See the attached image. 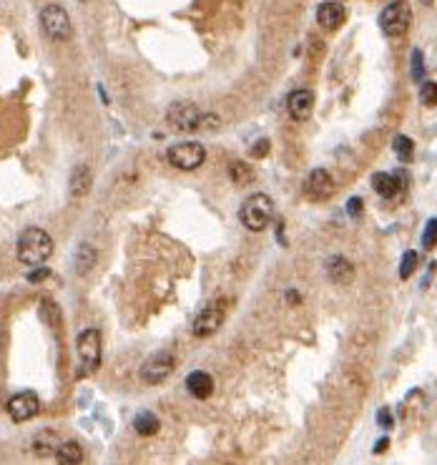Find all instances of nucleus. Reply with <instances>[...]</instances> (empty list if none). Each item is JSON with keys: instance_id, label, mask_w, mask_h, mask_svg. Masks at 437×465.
<instances>
[{"instance_id": "f257e3e1", "label": "nucleus", "mask_w": 437, "mask_h": 465, "mask_svg": "<svg viewBox=\"0 0 437 465\" xmlns=\"http://www.w3.org/2000/svg\"><path fill=\"white\" fill-rule=\"evenodd\" d=\"M166 121L174 131H201V129L212 131V126L218 124L216 116L204 113L197 103H191V101L171 103V106H168V113H166Z\"/></svg>"}, {"instance_id": "f03ea898", "label": "nucleus", "mask_w": 437, "mask_h": 465, "mask_svg": "<svg viewBox=\"0 0 437 465\" xmlns=\"http://www.w3.org/2000/svg\"><path fill=\"white\" fill-rule=\"evenodd\" d=\"M53 255V239L45 229L28 226L18 239V259L25 267H41Z\"/></svg>"}, {"instance_id": "7ed1b4c3", "label": "nucleus", "mask_w": 437, "mask_h": 465, "mask_svg": "<svg viewBox=\"0 0 437 465\" xmlns=\"http://www.w3.org/2000/svg\"><path fill=\"white\" fill-rule=\"evenodd\" d=\"M241 224L247 226L249 232H264L274 219V202L267 194H251L247 202L241 204Z\"/></svg>"}, {"instance_id": "20e7f679", "label": "nucleus", "mask_w": 437, "mask_h": 465, "mask_svg": "<svg viewBox=\"0 0 437 465\" xmlns=\"http://www.w3.org/2000/svg\"><path fill=\"white\" fill-rule=\"evenodd\" d=\"M410 23H412V13H410V6L405 0H392V3L382 10V15H379V28L385 30V36L390 38L405 36Z\"/></svg>"}, {"instance_id": "39448f33", "label": "nucleus", "mask_w": 437, "mask_h": 465, "mask_svg": "<svg viewBox=\"0 0 437 465\" xmlns=\"http://www.w3.org/2000/svg\"><path fill=\"white\" fill-rule=\"evenodd\" d=\"M168 164L181 171H197L206 161V149L197 141H181L168 149Z\"/></svg>"}, {"instance_id": "423d86ee", "label": "nucleus", "mask_w": 437, "mask_h": 465, "mask_svg": "<svg viewBox=\"0 0 437 465\" xmlns=\"http://www.w3.org/2000/svg\"><path fill=\"white\" fill-rule=\"evenodd\" d=\"M41 25H43V33L51 41H68L73 33V25H71V18H68L66 8L56 6V3H51V6H45L43 10H41Z\"/></svg>"}, {"instance_id": "0eeeda50", "label": "nucleus", "mask_w": 437, "mask_h": 465, "mask_svg": "<svg viewBox=\"0 0 437 465\" xmlns=\"http://www.w3.org/2000/svg\"><path fill=\"white\" fill-rule=\"evenodd\" d=\"M78 363L83 372H93L101 365V332L96 327H88L78 334Z\"/></svg>"}, {"instance_id": "6e6552de", "label": "nucleus", "mask_w": 437, "mask_h": 465, "mask_svg": "<svg viewBox=\"0 0 437 465\" xmlns=\"http://www.w3.org/2000/svg\"><path fill=\"white\" fill-rule=\"evenodd\" d=\"M176 370V357L171 352H156L141 365V380H144L146 385H159L164 380Z\"/></svg>"}, {"instance_id": "1a4fd4ad", "label": "nucleus", "mask_w": 437, "mask_h": 465, "mask_svg": "<svg viewBox=\"0 0 437 465\" xmlns=\"http://www.w3.org/2000/svg\"><path fill=\"white\" fill-rule=\"evenodd\" d=\"M224 317H226L224 302H221V299H216V302H212V305H206L204 310H201V314H199L197 320H194V327H191V332L197 334V337H209V334H214L218 327H221Z\"/></svg>"}, {"instance_id": "9d476101", "label": "nucleus", "mask_w": 437, "mask_h": 465, "mask_svg": "<svg viewBox=\"0 0 437 465\" xmlns=\"http://www.w3.org/2000/svg\"><path fill=\"white\" fill-rule=\"evenodd\" d=\"M38 410H41V400H38L36 393H30V390L18 393L8 400V415H10L15 422H25L30 420V418H36Z\"/></svg>"}, {"instance_id": "9b49d317", "label": "nucleus", "mask_w": 437, "mask_h": 465, "mask_svg": "<svg viewBox=\"0 0 437 465\" xmlns=\"http://www.w3.org/2000/svg\"><path fill=\"white\" fill-rule=\"evenodd\" d=\"M304 191H306V197L317 199V202L329 199L335 194V179H332V174H329L327 169H314L312 174L306 176Z\"/></svg>"}, {"instance_id": "f8f14e48", "label": "nucleus", "mask_w": 437, "mask_h": 465, "mask_svg": "<svg viewBox=\"0 0 437 465\" xmlns=\"http://www.w3.org/2000/svg\"><path fill=\"white\" fill-rule=\"evenodd\" d=\"M314 109V94L306 91V88H299V91H291L289 98H287V111L294 121H306L312 116Z\"/></svg>"}, {"instance_id": "ddd939ff", "label": "nucleus", "mask_w": 437, "mask_h": 465, "mask_svg": "<svg viewBox=\"0 0 437 465\" xmlns=\"http://www.w3.org/2000/svg\"><path fill=\"white\" fill-rule=\"evenodd\" d=\"M327 277L339 287H347L355 279V264L342 255H335L327 259Z\"/></svg>"}, {"instance_id": "4468645a", "label": "nucleus", "mask_w": 437, "mask_h": 465, "mask_svg": "<svg viewBox=\"0 0 437 465\" xmlns=\"http://www.w3.org/2000/svg\"><path fill=\"white\" fill-rule=\"evenodd\" d=\"M344 18H347V13H344V6H342V3H335V0L322 3L320 10H317V23H320L322 28H327V30H337L344 23Z\"/></svg>"}, {"instance_id": "2eb2a0df", "label": "nucleus", "mask_w": 437, "mask_h": 465, "mask_svg": "<svg viewBox=\"0 0 437 465\" xmlns=\"http://www.w3.org/2000/svg\"><path fill=\"white\" fill-rule=\"evenodd\" d=\"M186 390H189L191 398L197 400H206L209 395L214 393V378L209 372H191L189 378H186Z\"/></svg>"}, {"instance_id": "dca6fc26", "label": "nucleus", "mask_w": 437, "mask_h": 465, "mask_svg": "<svg viewBox=\"0 0 437 465\" xmlns=\"http://www.w3.org/2000/svg\"><path fill=\"white\" fill-rule=\"evenodd\" d=\"M372 189L377 191L379 197L392 199L397 197V191L402 189V179L394 174H374L372 176Z\"/></svg>"}, {"instance_id": "f3484780", "label": "nucleus", "mask_w": 437, "mask_h": 465, "mask_svg": "<svg viewBox=\"0 0 437 465\" xmlns=\"http://www.w3.org/2000/svg\"><path fill=\"white\" fill-rule=\"evenodd\" d=\"M91 189V169L76 166L71 174V194L73 197H86Z\"/></svg>"}, {"instance_id": "a211bd4d", "label": "nucleus", "mask_w": 437, "mask_h": 465, "mask_svg": "<svg viewBox=\"0 0 437 465\" xmlns=\"http://www.w3.org/2000/svg\"><path fill=\"white\" fill-rule=\"evenodd\" d=\"M56 458H58V463L76 465V463H80V460H83V451H80L78 443L68 440V443H60L58 448H56Z\"/></svg>"}, {"instance_id": "6ab92c4d", "label": "nucleus", "mask_w": 437, "mask_h": 465, "mask_svg": "<svg viewBox=\"0 0 437 465\" xmlns=\"http://www.w3.org/2000/svg\"><path fill=\"white\" fill-rule=\"evenodd\" d=\"M96 264V249L91 244H80L76 252V272L78 274H88Z\"/></svg>"}, {"instance_id": "aec40b11", "label": "nucleus", "mask_w": 437, "mask_h": 465, "mask_svg": "<svg viewBox=\"0 0 437 465\" xmlns=\"http://www.w3.org/2000/svg\"><path fill=\"white\" fill-rule=\"evenodd\" d=\"M133 428H136V433L139 435H153L156 430H159V418L153 413H141V415H136V420H133Z\"/></svg>"}, {"instance_id": "412c9836", "label": "nucleus", "mask_w": 437, "mask_h": 465, "mask_svg": "<svg viewBox=\"0 0 437 465\" xmlns=\"http://www.w3.org/2000/svg\"><path fill=\"white\" fill-rule=\"evenodd\" d=\"M392 149L400 161H412V156H415V144H412L410 136H394Z\"/></svg>"}, {"instance_id": "4be33fe9", "label": "nucleus", "mask_w": 437, "mask_h": 465, "mask_svg": "<svg viewBox=\"0 0 437 465\" xmlns=\"http://www.w3.org/2000/svg\"><path fill=\"white\" fill-rule=\"evenodd\" d=\"M229 176H232L234 184H241V186L254 182V171H251L247 164H239V161H234L232 166H229Z\"/></svg>"}, {"instance_id": "5701e85b", "label": "nucleus", "mask_w": 437, "mask_h": 465, "mask_svg": "<svg viewBox=\"0 0 437 465\" xmlns=\"http://www.w3.org/2000/svg\"><path fill=\"white\" fill-rule=\"evenodd\" d=\"M415 267H417V252L415 249H410V252H405V257H402V262H400V277L402 279H410L412 272H415Z\"/></svg>"}, {"instance_id": "b1692460", "label": "nucleus", "mask_w": 437, "mask_h": 465, "mask_svg": "<svg viewBox=\"0 0 437 465\" xmlns=\"http://www.w3.org/2000/svg\"><path fill=\"white\" fill-rule=\"evenodd\" d=\"M410 76H412V80H417V83H423V76H425V61H423V51H420V48H415V51H412V71H410Z\"/></svg>"}, {"instance_id": "393cba45", "label": "nucleus", "mask_w": 437, "mask_h": 465, "mask_svg": "<svg viewBox=\"0 0 437 465\" xmlns=\"http://www.w3.org/2000/svg\"><path fill=\"white\" fill-rule=\"evenodd\" d=\"M435 244H437V219H430V221L425 224V232H423V247L432 249Z\"/></svg>"}, {"instance_id": "a878e982", "label": "nucleus", "mask_w": 437, "mask_h": 465, "mask_svg": "<svg viewBox=\"0 0 437 465\" xmlns=\"http://www.w3.org/2000/svg\"><path fill=\"white\" fill-rule=\"evenodd\" d=\"M420 101H423L425 106H435L437 103V83H432V80L423 83V88H420Z\"/></svg>"}, {"instance_id": "bb28decb", "label": "nucleus", "mask_w": 437, "mask_h": 465, "mask_svg": "<svg viewBox=\"0 0 437 465\" xmlns=\"http://www.w3.org/2000/svg\"><path fill=\"white\" fill-rule=\"evenodd\" d=\"M362 206H364V204H362V199H359V197H352L350 202H347V214H350V217H355V219H357L359 214H362Z\"/></svg>"}, {"instance_id": "cd10ccee", "label": "nucleus", "mask_w": 437, "mask_h": 465, "mask_svg": "<svg viewBox=\"0 0 437 465\" xmlns=\"http://www.w3.org/2000/svg\"><path fill=\"white\" fill-rule=\"evenodd\" d=\"M377 422H379V425H382V428H385V430L392 428V415H390V410H379Z\"/></svg>"}, {"instance_id": "c85d7f7f", "label": "nucleus", "mask_w": 437, "mask_h": 465, "mask_svg": "<svg viewBox=\"0 0 437 465\" xmlns=\"http://www.w3.org/2000/svg\"><path fill=\"white\" fill-rule=\"evenodd\" d=\"M48 274H51V272H48V269H45V267H41V269H38V272H30L28 279H30V282H41V279H45V277H48Z\"/></svg>"}, {"instance_id": "c756f323", "label": "nucleus", "mask_w": 437, "mask_h": 465, "mask_svg": "<svg viewBox=\"0 0 437 465\" xmlns=\"http://www.w3.org/2000/svg\"><path fill=\"white\" fill-rule=\"evenodd\" d=\"M267 151H269V141H259V144L251 149V153H254V156H264Z\"/></svg>"}, {"instance_id": "7c9ffc66", "label": "nucleus", "mask_w": 437, "mask_h": 465, "mask_svg": "<svg viewBox=\"0 0 437 465\" xmlns=\"http://www.w3.org/2000/svg\"><path fill=\"white\" fill-rule=\"evenodd\" d=\"M387 445H390V440H387V437H382V440H379V443L374 445V453H385Z\"/></svg>"}, {"instance_id": "2f4dec72", "label": "nucleus", "mask_w": 437, "mask_h": 465, "mask_svg": "<svg viewBox=\"0 0 437 465\" xmlns=\"http://www.w3.org/2000/svg\"><path fill=\"white\" fill-rule=\"evenodd\" d=\"M287 297H289V302H299L297 292H294V290H289V294H287Z\"/></svg>"}, {"instance_id": "473e14b6", "label": "nucleus", "mask_w": 437, "mask_h": 465, "mask_svg": "<svg viewBox=\"0 0 437 465\" xmlns=\"http://www.w3.org/2000/svg\"><path fill=\"white\" fill-rule=\"evenodd\" d=\"M423 3H425V6H427V3H432V0H423Z\"/></svg>"}, {"instance_id": "72a5a7b5", "label": "nucleus", "mask_w": 437, "mask_h": 465, "mask_svg": "<svg viewBox=\"0 0 437 465\" xmlns=\"http://www.w3.org/2000/svg\"><path fill=\"white\" fill-rule=\"evenodd\" d=\"M80 3H86V0H80Z\"/></svg>"}]
</instances>
